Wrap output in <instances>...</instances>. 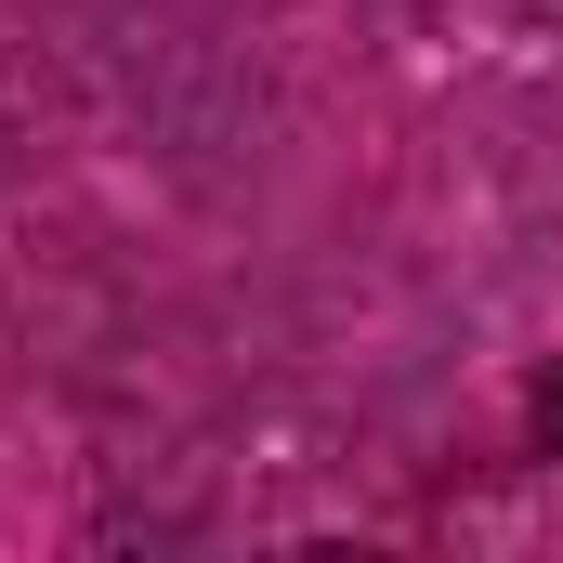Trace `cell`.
Listing matches in <instances>:
<instances>
[{
    "label": "cell",
    "instance_id": "6da1fadb",
    "mask_svg": "<svg viewBox=\"0 0 563 563\" xmlns=\"http://www.w3.org/2000/svg\"><path fill=\"white\" fill-rule=\"evenodd\" d=\"M525 445L563 459V367H538V394H525Z\"/></svg>",
    "mask_w": 563,
    "mask_h": 563
}]
</instances>
